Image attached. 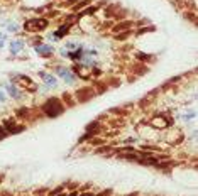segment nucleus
<instances>
[{
    "mask_svg": "<svg viewBox=\"0 0 198 196\" xmlns=\"http://www.w3.org/2000/svg\"><path fill=\"white\" fill-rule=\"evenodd\" d=\"M65 110H66L65 103L61 102V98H56V97L48 98L43 105H41V113H43L44 117H49V118L60 117Z\"/></svg>",
    "mask_w": 198,
    "mask_h": 196,
    "instance_id": "nucleus-1",
    "label": "nucleus"
},
{
    "mask_svg": "<svg viewBox=\"0 0 198 196\" xmlns=\"http://www.w3.org/2000/svg\"><path fill=\"white\" fill-rule=\"evenodd\" d=\"M110 193H112V191H110V189H107V191H102V193H100L98 196H110Z\"/></svg>",
    "mask_w": 198,
    "mask_h": 196,
    "instance_id": "nucleus-26",
    "label": "nucleus"
},
{
    "mask_svg": "<svg viewBox=\"0 0 198 196\" xmlns=\"http://www.w3.org/2000/svg\"><path fill=\"white\" fill-rule=\"evenodd\" d=\"M49 26V20L44 17H36V19H29L24 22V31L26 32H41L46 31Z\"/></svg>",
    "mask_w": 198,
    "mask_h": 196,
    "instance_id": "nucleus-2",
    "label": "nucleus"
},
{
    "mask_svg": "<svg viewBox=\"0 0 198 196\" xmlns=\"http://www.w3.org/2000/svg\"><path fill=\"white\" fill-rule=\"evenodd\" d=\"M61 102H65V107H75V105H76L75 98L71 97L70 93H65V95H63V100H61Z\"/></svg>",
    "mask_w": 198,
    "mask_h": 196,
    "instance_id": "nucleus-14",
    "label": "nucleus"
},
{
    "mask_svg": "<svg viewBox=\"0 0 198 196\" xmlns=\"http://www.w3.org/2000/svg\"><path fill=\"white\" fill-rule=\"evenodd\" d=\"M17 117H20V118H31V117H32V112L29 110V108L22 107V108H19V110H17Z\"/></svg>",
    "mask_w": 198,
    "mask_h": 196,
    "instance_id": "nucleus-15",
    "label": "nucleus"
},
{
    "mask_svg": "<svg viewBox=\"0 0 198 196\" xmlns=\"http://www.w3.org/2000/svg\"><path fill=\"white\" fill-rule=\"evenodd\" d=\"M20 49H24V41H14V43H10V53L12 54H17Z\"/></svg>",
    "mask_w": 198,
    "mask_h": 196,
    "instance_id": "nucleus-13",
    "label": "nucleus"
},
{
    "mask_svg": "<svg viewBox=\"0 0 198 196\" xmlns=\"http://www.w3.org/2000/svg\"><path fill=\"white\" fill-rule=\"evenodd\" d=\"M2 125H3V128H5V132H7V134H10V135L20 134L22 130H26V125L17 123L15 120H5Z\"/></svg>",
    "mask_w": 198,
    "mask_h": 196,
    "instance_id": "nucleus-5",
    "label": "nucleus"
},
{
    "mask_svg": "<svg viewBox=\"0 0 198 196\" xmlns=\"http://www.w3.org/2000/svg\"><path fill=\"white\" fill-rule=\"evenodd\" d=\"M34 51L37 54H41L43 58H49V56H53L54 48H53L51 44H37L36 48H34Z\"/></svg>",
    "mask_w": 198,
    "mask_h": 196,
    "instance_id": "nucleus-8",
    "label": "nucleus"
},
{
    "mask_svg": "<svg viewBox=\"0 0 198 196\" xmlns=\"http://www.w3.org/2000/svg\"><path fill=\"white\" fill-rule=\"evenodd\" d=\"M7 135H9V134H7V132H5V128H3V125L0 123V140H3V139H5Z\"/></svg>",
    "mask_w": 198,
    "mask_h": 196,
    "instance_id": "nucleus-22",
    "label": "nucleus"
},
{
    "mask_svg": "<svg viewBox=\"0 0 198 196\" xmlns=\"http://www.w3.org/2000/svg\"><path fill=\"white\" fill-rule=\"evenodd\" d=\"M56 73H58V76H61L63 80H65L66 83H75V80H76V74H75L73 71H70L68 68H65V66H58L56 68Z\"/></svg>",
    "mask_w": 198,
    "mask_h": 196,
    "instance_id": "nucleus-6",
    "label": "nucleus"
},
{
    "mask_svg": "<svg viewBox=\"0 0 198 196\" xmlns=\"http://www.w3.org/2000/svg\"><path fill=\"white\" fill-rule=\"evenodd\" d=\"M129 36H132V29H129V31H124V32H120V34H115V39H117V41H124V39H127Z\"/></svg>",
    "mask_w": 198,
    "mask_h": 196,
    "instance_id": "nucleus-18",
    "label": "nucleus"
},
{
    "mask_svg": "<svg viewBox=\"0 0 198 196\" xmlns=\"http://www.w3.org/2000/svg\"><path fill=\"white\" fill-rule=\"evenodd\" d=\"M78 196H95L93 193H90V191H86V193H80Z\"/></svg>",
    "mask_w": 198,
    "mask_h": 196,
    "instance_id": "nucleus-27",
    "label": "nucleus"
},
{
    "mask_svg": "<svg viewBox=\"0 0 198 196\" xmlns=\"http://www.w3.org/2000/svg\"><path fill=\"white\" fill-rule=\"evenodd\" d=\"M66 48H70V49H75V48H78V44H75V43H66Z\"/></svg>",
    "mask_w": 198,
    "mask_h": 196,
    "instance_id": "nucleus-25",
    "label": "nucleus"
},
{
    "mask_svg": "<svg viewBox=\"0 0 198 196\" xmlns=\"http://www.w3.org/2000/svg\"><path fill=\"white\" fill-rule=\"evenodd\" d=\"M134 27V22L132 20H122V22H117L112 26V32L113 34H120V32L124 31H129V29Z\"/></svg>",
    "mask_w": 198,
    "mask_h": 196,
    "instance_id": "nucleus-7",
    "label": "nucleus"
},
{
    "mask_svg": "<svg viewBox=\"0 0 198 196\" xmlns=\"http://www.w3.org/2000/svg\"><path fill=\"white\" fill-rule=\"evenodd\" d=\"M90 3H91V0H81V2H78V5H75V7H73V10H75V12H78V10H81L83 7L90 5Z\"/></svg>",
    "mask_w": 198,
    "mask_h": 196,
    "instance_id": "nucleus-19",
    "label": "nucleus"
},
{
    "mask_svg": "<svg viewBox=\"0 0 198 196\" xmlns=\"http://www.w3.org/2000/svg\"><path fill=\"white\" fill-rule=\"evenodd\" d=\"M5 100H7V98H5V95H3L2 91H0V103H2V102H5Z\"/></svg>",
    "mask_w": 198,
    "mask_h": 196,
    "instance_id": "nucleus-28",
    "label": "nucleus"
},
{
    "mask_svg": "<svg viewBox=\"0 0 198 196\" xmlns=\"http://www.w3.org/2000/svg\"><path fill=\"white\" fill-rule=\"evenodd\" d=\"M70 29H71V24L70 22H66V24H63V26H60V29H58L56 32H54V37H58V39H61V37H65L66 34L70 32Z\"/></svg>",
    "mask_w": 198,
    "mask_h": 196,
    "instance_id": "nucleus-12",
    "label": "nucleus"
},
{
    "mask_svg": "<svg viewBox=\"0 0 198 196\" xmlns=\"http://www.w3.org/2000/svg\"><path fill=\"white\" fill-rule=\"evenodd\" d=\"M14 81L19 83V86H22V88H31V90H36V86H32L34 83H32V80L29 76H24V74H17V76L12 78Z\"/></svg>",
    "mask_w": 198,
    "mask_h": 196,
    "instance_id": "nucleus-9",
    "label": "nucleus"
},
{
    "mask_svg": "<svg viewBox=\"0 0 198 196\" xmlns=\"http://www.w3.org/2000/svg\"><path fill=\"white\" fill-rule=\"evenodd\" d=\"M95 95H96L95 86L90 85V86H81V88H78L76 91H75L73 97H75V102L76 103H86V102H90Z\"/></svg>",
    "mask_w": 198,
    "mask_h": 196,
    "instance_id": "nucleus-3",
    "label": "nucleus"
},
{
    "mask_svg": "<svg viewBox=\"0 0 198 196\" xmlns=\"http://www.w3.org/2000/svg\"><path fill=\"white\" fill-rule=\"evenodd\" d=\"M76 2H80V0H66L63 5H65V7H75V3H76Z\"/></svg>",
    "mask_w": 198,
    "mask_h": 196,
    "instance_id": "nucleus-23",
    "label": "nucleus"
},
{
    "mask_svg": "<svg viewBox=\"0 0 198 196\" xmlns=\"http://www.w3.org/2000/svg\"><path fill=\"white\" fill-rule=\"evenodd\" d=\"M90 144H93V145H103L105 144V139H90Z\"/></svg>",
    "mask_w": 198,
    "mask_h": 196,
    "instance_id": "nucleus-21",
    "label": "nucleus"
},
{
    "mask_svg": "<svg viewBox=\"0 0 198 196\" xmlns=\"http://www.w3.org/2000/svg\"><path fill=\"white\" fill-rule=\"evenodd\" d=\"M112 152H115V149H112L110 145H107V147L105 145L103 147H96V154H102V156L103 154H112Z\"/></svg>",
    "mask_w": 198,
    "mask_h": 196,
    "instance_id": "nucleus-16",
    "label": "nucleus"
},
{
    "mask_svg": "<svg viewBox=\"0 0 198 196\" xmlns=\"http://www.w3.org/2000/svg\"><path fill=\"white\" fill-rule=\"evenodd\" d=\"M5 90L9 91V95L14 100H20L22 98V91H20L19 88H17V85H15V83H7L5 85Z\"/></svg>",
    "mask_w": 198,
    "mask_h": 196,
    "instance_id": "nucleus-10",
    "label": "nucleus"
},
{
    "mask_svg": "<svg viewBox=\"0 0 198 196\" xmlns=\"http://www.w3.org/2000/svg\"><path fill=\"white\" fill-rule=\"evenodd\" d=\"M137 59L139 61H154V56L153 54H144V53H137Z\"/></svg>",
    "mask_w": 198,
    "mask_h": 196,
    "instance_id": "nucleus-17",
    "label": "nucleus"
},
{
    "mask_svg": "<svg viewBox=\"0 0 198 196\" xmlns=\"http://www.w3.org/2000/svg\"><path fill=\"white\" fill-rule=\"evenodd\" d=\"M153 31H156V29L151 26V27H141L137 31V36H141V34H146V32H153Z\"/></svg>",
    "mask_w": 198,
    "mask_h": 196,
    "instance_id": "nucleus-20",
    "label": "nucleus"
},
{
    "mask_svg": "<svg viewBox=\"0 0 198 196\" xmlns=\"http://www.w3.org/2000/svg\"><path fill=\"white\" fill-rule=\"evenodd\" d=\"M53 196H68L66 193H58V194H53Z\"/></svg>",
    "mask_w": 198,
    "mask_h": 196,
    "instance_id": "nucleus-29",
    "label": "nucleus"
},
{
    "mask_svg": "<svg viewBox=\"0 0 198 196\" xmlns=\"http://www.w3.org/2000/svg\"><path fill=\"white\" fill-rule=\"evenodd\" d=\"M17 29H19V27H17V24H14V22L9 24V31H10V32H15Z\"/></svg>",
    "mask_w": 198,
    "mask_h": 196,
    "instance_id": "nucleus-24",
    "label": "nucleus"
},
{
    "mask_svg": "<svg viewBox=\"0 0 198 196\" xmlns=\"http://www.w3.org/2000/svg\"><path fill=\"white\" fill-rule=\"evenodd\" d=\"M173 122L171 118H168L166 115H154L153 118L149 120V127L156 128V130H164V128L171 127Z\"/></svg>",
    "mask_w": 198,
    "mask_h": 196,
    "instance_id": "nucleus-4",
    "label": "nucleus"
},
{
    "mask_svg": "<svg viewBox=\"0 0 198 196\" xmlns=\"http://www.w3.org/2000/svg\"><path fill=\"white\" fill-rule=\"evenodd\" d=\"M39 76L44 80V83L48 86H51V88H54V86L58 85V80H56V76H53V74H49V73H46V71H41L39 73Z\"/></svg>",
    "mask_w": 198,
    "mask_h": 196,
    "instance_id": "nucleus-11",
    "label": "nucleus"
}]
</instances>
